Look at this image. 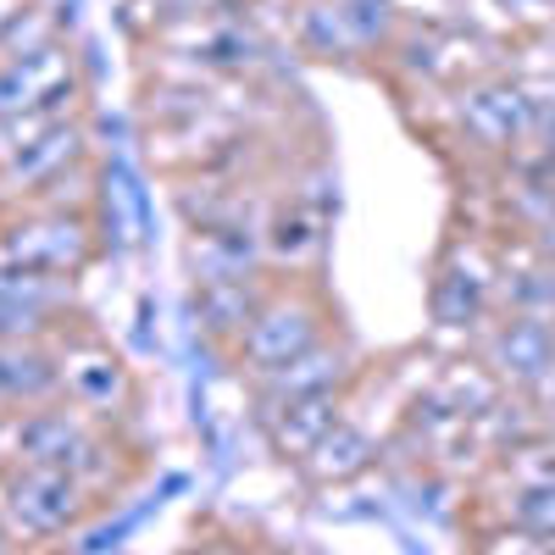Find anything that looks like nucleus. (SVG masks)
Here are the masks:
<instances>
[{
    "label": "nucleus",
    "instance_id": "nucleus-11",
    "mask_svg": "<svg viewBox=\"0 0 555 555\" xmlns=\"http://www.w3.org/2000/svg\"><path fill=\"white\" fill-rule=\"evenodd\" d=\"M56 361H62V395H73V405L83 411H112L128 395L122 361L106 345H67Z\"/></svg>",
    "mask_w": 555,
    "mask_h": 555
},
{
    "label": "nucleus",
    "instance_id": "nucleus-16",
    "mask_svg": "<svg viewBox=\"0 0 555 555\" xmlns=\"http://www.w3.org/2000/svg\"><path fill=\"white\" fill-rule=\"evenodd\" d=\"M300 51H311L322 62L361 51V44L350 39V28H345V17H339V0H311V7L300 12Z\"/></svg>",
    "mask_w": 555,
    "mask_h": 555
},
{
    "label": "nucleus",
    "instance_id": "nucleus-7",
    "mask_svg": "<svg viewBox=\"0 0 555 555\" xmlns=\"http://www.w3.org/2000/svg\"><path fill=\"white\" fill-rule=\"evenodd\" d=\"M83 162V128L73 117L44 122L17 156L0 162V201H17V195H39V190H56L62 172Z\"/></svg>",
    "mask_w": 555,
    "mask_h": 555
},
{
    "label": "nucleus",
    "instance_id": "nucleus-15",
    "mask_svg": "<svg viewBox=\"0 0 555 555\" xmlns=\"http://www.w3.org/2000/svg\"><path fill=\"white\" fill-rule=\"evenodd\" d=\"M366 461H373V439L366 434H356L350 423H339L328 439H322L300 467L317 478V483H345V478H356V473H366Z\"/></svg>",
    "mask_w": 555,
    "mask_h": 555
},
{
    "label": "nucleus",
    "instance_id": "nucleus-19",
    "mask_svg": "<svg viewBox=\"0 0 555 555\" xmlns=\"http://www.w3.org/2000/svg\"><path fill=\"white\" fill-rule=\"evenodd\" d=\"M522 517H528L539 533H555V483H550V489H533V494L522 500Z\"/></svg>",
    "mask_w": 555,
    "mask_h": 555
},
{
    "label": "nucleus",
    "instance_id": "nucleus-4",
    "mask_svg": "<svg viewBox=\"0 0 555 555\" xmlns=\"http://www.w3.org/2000/svg\"><path fill=\"white\" fill-rule=\"evenodd\" d=\"M78 95V56L62 39L0 56V122L12 117H67Z\"/></svg>",
    "mask_w": 555,
    "mask_h": 555
},
{
    "label": "nucleus",
    "instance_id": "nucleus-17",
    "mask_svg": "<svg viewBox=\"0 0 555 555\" xmlns=\"http://www.w3.org/2000/svg\"><path fill=\"white\" fill-rule=\"evenodd\" d=\"M317 228H322V222H317V217H311V211L295 201V206H284V211L272 217V234H267V245H272L278 256H289V261H295L300 250H317V245H322Z\"/></svg>",
    "mask_w": 555,
    "mask_h": 555
},
{
    "label": "nucleus",
    "instance_id": "nucleus-8",
    "mask_svg": "<svg viewBox=\"0 0 555 555\" xmlns=\"http://www.w3.org/2000/svg\"><path fill=\"white\" fill-rule=\"evenodd\" d=\"M533 128V101L517 83H478L461 95V133L483 151H505Z\"/></svg>",
    "mask_w": 555,
    "mask_h": 555
},
{
    "label": "nucleus",
    "instance_id": "nucleus-20",
    "mask_svg": "<svg viewBox=\"0 0 555 555\" xmlns=\"http://www.w3.org/2000/svg\"><path fill=\"white\" fill-rule=\"evenodd\" d=\"M23 7H28V0H0V44H7V34L23 23Z\"/></svg>",
    "mask_w": 555,
    "mask_h": 555
},
{
    "label": "nucleus",
    "instance_id": "nucleus-5",
    "mask_svg": "<svg viewBox=\"0 0 555 555\" xmlns=\"http://www.w3.org/2000/svg\"><path fill=\"white\" fill-rule=\"evenodd\" d=\"M7 505L23 533L51 539V533H67L83 522L89 483L73 473H56V467H17V473H7Z\"/></svg>",
    "mask_w": 555,
    "mask_h": 555
},
{
    "label": "nucleus",
    "instance_id": "nucleus-18",
    "mask_svg": "<svg viewBox=\"0 0 555 555\" xmlns=\"http://www.w3.org/2000/svg\"><path fill=\"white\" fill-rule=\"evenodd\" d=\"M478 306H483V278L444 272L434 284V317L439 322H467V317H478Z\"/></svg>",
    "mask_w": 555,
    "mask_h": 555
},
{
    "label": "nucleus",
    "instance_id": "nucleus-14",
    "mask_svg": "<svg viewBox=\"0 0 555 555\" xmlns=\"http://www.w3.org/2000/svg\"><path fill=\"white\" fill-rule=\"evenodd\" d=\"M256 289L245 284V278H217V284H201V295H195V311H201V322H206V334H217V339H234L240 345V334H245V322L256 317Z\"/></svg>",
    "mask_w": 555,
    "mask_h": 555
},
{
    "label": "nucleus",
    "instance_id": "nucleus-3",
    "mask_svg": "<svg viewBox=\"0 0 555 555\" xmlns=\"http://www.w3.org/2000/svg\"><path fill=\"white\" fill-rule=\"evenodd\" d=\"M322 345V306L300 289H284V295H267L256 306V317L245 322L240 334V366L256 378H272L284 373L289 361H300L306 350Z\"/></svg>",
    "mask_w": 555,
    "mask_h": 555
},
{
    "label": "nucleus",
    "instance_id": "nucleus-6",
    "mask_svg": "<svg viewBox=\"0 0 555 555\" xmlns=\"http://www.w3.org/2000/svg\"><path fill=\"white\" fill-rule=\"evenodd\" d=\"M67 300H73V278L0 267V339L44 345V334L62 328Z\"/></svg>",
    "mask_w": 555,
    "mask_h": 555
},
{
    "label": "nucleus",
    "instance_id": "nucleus-13",
    "mask_svg": "<svg viewBox=\"0 0 555 555\" xmlns=\"http://www.w3.org/2000/svg\"><path fill=\"white\" fill-rule=\"evenodd\" d=\"M339 378H345V356L334 345H317L300 361H289L284 373L261 378V405H284V400H300V395H328Z\"/></svg>",
    "mask_w": 555,
    "mask_h": 555
},
{
    "label": "nucleus",
    "instance_id": "nucleus-1",
    "mask_svg": "<svg viewBox=\"0 0 555 555\" xmlns=\"http://www.w3.org/2000/svg\"><path fill=\"white\" fill-rule=\"evenodd\" d=\"M101 439L89 434L73 411L56 405H28V411H7L0 416V467H56L73 478H89L101 467Z\"/></svg>",
    "mask_w": 555,
    "mask_h": 555
},
{
    "label": "nucleus",
    "instance_id": "nucleus-22",
    "mask_svg": "<svg viewBox=\"0 0 555 555\" xmlns=\"http://www.w3.org/2000/svg\"><path fill=\"white\" fill-rule=\"evenodd\" d=\"M0 555H12V544H7V533H0Z\"/></svg>",
    "mask_w": 555,
    "mask_h": 555
},
{
    "label": "nucleus",
    "instance_id": "nucleus-12",
    "mask_svg": "<svg viewBox=\"0 0 555 555\" xmlns=\"http://www.w3.org/2000/svg\"><path fill=\"white\" fill-rule=\"evenodd\" d=\"M500 378H517V384H544L555 373V334L544 328L539 317H512L489 345Z\"/></svg>",
    "mask_w": 555,
    "mask_h": 555
},
{
    "label": "nucleus",
    "instance_id": "nucleus-2",
    "mask_svg": "<svg viewBox=\"0 0 555 555\" xmlns=\"http://www.w3.org/2000/svg\"><path fill=\"white\" fill-rule=\"evenodd\" d=\"M95 256V234H89L83 211H62V206H34L23 217H12L0 228V267L17 272H51V278H73Z\"/></svg>",
    "mask_w": 555,
    "mask_h": 555
},
{
    "label": "nucleus",
    "instance_id": "nucleus-10",
    "mask_svg": "<svg viewBox=\"0 0 555 555\" xmlns=\"http://www.w3.org/2000/svg\"><path fill=\"white\" fill-rule=\"evenodd\" d=\"M62 389V361L44 345H12L0 339V416L44 405Z\"/></svg>",
    "mask_w": 555,
    "mask_h": 555
},
{
    "label": "nucleus",
    "instance_id": "nucleus-21",
    "mask_svg": "<svg viewBox=\"0 0 555 555\" xmlns=\"http://www.w3.org/2000/svg\"><path fill=\"white\" fill-rule=\"evenodd\" d=\"M201 555H240V550H228V544H211V550H201Z\"/></svg>",
    "mask_w": 555,
    "mask_h": 555
},
{
    "label": "nucleus",
    "instance_id": "nucleus-9",
    "mask_svg": "<svg viewBox=\"0 0 555 555\" xmlns=\"http://www.w3.org/2000/svg\"><path fill=\"white\" fill-rule=\"evenodd\" d=\"M261 428H267L278 455L306 461L339 428V395L328 389V395H300V400H284V405H261Z\"/></svg>",
    "mask_w": 555,
    "mask_h": 555
}]
</instances>
